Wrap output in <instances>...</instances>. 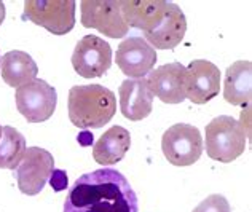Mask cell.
<instances>
[{"instance_id": "cell-19", "label": "cell", "mask_w": 252, "mask_h": 212, "mask_svg": "<svg viewBox=\"0 0 252 212\" xmlns=\"http://www.w3.org/2000/svg\"><path fill=\"white\" fill-rule=\"evenodd\" d=\"M26 139L16 128L3 126L0 137V169H15L26 153Z\"/></svg>"}, {"instance_id": "cell-12", "label": "cell", "mask_w": 252, "mask_h": 212, "mask_svg": "<svg viewBox=\"0 0 252 212\" xmlns=\"http://www.w3.org/2000/svg\"><path fill=\"white\" fill-rule=\"evenodd\" d=\"M187 72V99L193 104H206L220 90V70L206 59H195L185 67Z\"/></svg>"}, {"instance_id": "cell-15", "label": "cell", "mask_w": 252, "mask_h": 212, "mask_svg": "<svg viewBox=\"0 0 252 212\" xmlns=\"http://www.w3.org/2000/svg\"><path fill=\"white\" fill-rule=\"evenodd\" d=\"M168 2L163 0H120V10L125 23L131 29L144 34L154 30L163 19Z\"/></svg>"}, {"instance_id": "cell-6", "label": "cell", "mask_w": 252, "mask_h": 212, "mask_svg": "<svg viewBox=\"0 0 252 212\" xmlns=\"http://www.w3.org/2000/svg\"><path fill=\"white\" fill-rule=\"evenodd\" d=\"M16 107L29 123H42L55 114L58 94L56 90L42 78H34L16 90Z\"/></svg>"}, {"instance_id": "cell-3", "label": "cell", "mask_w": 252, "mask_h": 212, "mask_svg": "<svg viewBox=\"0 0 252 212\" xmlns=\"http://www.w3.org/2000/svg\"><path fill=\"white\" fill-rule=\"evenodd\" d=\"M246 132L235 118L219 115L206 126V153L211 160L230 163L246 150Z\"/></svg>"}, {"instance_id": "cell-18", "label": "cell", "mask_w": 252, "mask_h": 212, "mask_svg": "<svg viewBox=\"0 0 252 212\" xmlns=\"http://www.w3.org/2000/svg\"><path fill=\"white\" fill-rule=\"evenodd\" d=\"M0 74L6 85L18 90L37 78L38 65L26 51L15 50L5 53L0 59Z\"/></svg>"}, {"instance_id": "cell-23", "label": "cell", "mask_w": 252, "mask_h": 212, "mask_svg": "<svg viewBox=\"0 0 252 212\" xmlns=\"http://www.w3.org/2000/svg\"><path fill=\"white\" fill-rule=\"evenodd\" d=\"M2 129H3V126L0 124V137H2Z\"/></svg>"}, {"instance_id": "cell-9", "label": "cell", "mask_w": 252, "mask_h": 212, "mask_svg": "<svg viewBox=\"0 0 252 212\" xmlns=\"http://www.w3.org/2000/svg\"><path fill=\"white\" fill-rule=\"evenodd\" d=\"M72 65L83 78L102 77L112 65L110 45L97 35H85L75 45Z\"/></svg>"}, {"instance_id": "cell-1", "label": "cell", "mask_w": 252, "mask_h": 212, "mask_svg": "<svg viewBox=\"0 0 252 212\" xmlns=\"http://www.w3.org/2000/svg\"><path fill=\"white\" fill-rule=\"evenodd\" d=\"M64 212H139V203L120 171L102 168L77 179L64 201Z\"/></svg>"}, {"instance_id": "cell-14", "label": "cell", "mask_w": 252, "mask_h": 212, "mask_svg": "<svg viewBox=\"0 0 252 212\" xmlns=\"http://www.w3.org/2000/svg\"><path fill=\"white\" fill-rule=\"evenodd\" d=\"M120 96V110L125 118L131 121H141L152 114L154 94L149 90L145 78L125 80L118 90Z\"/></svg>"}, {"instance_id": "cell-2", "label": "cell", "mask_w": 252, "mask_h": 212, "mask_svg": "<svg viewBox=\"0 0 252 212\" xmlns=\"http://www.w3.org/2000/svg\"><path fill=\"white\" fill-rule=\"evenodd\" d=\"M69 118L82 129L102 128L114 118L117 97L102 85H75L69 91Z\"/></svg>"}, {"instance_id": "cell-10", "label": "cell", "mask_w": 252, "mask_h": 212, "mask_svg": "<svg viewBox=\"0 0 252 212\" xmlns=\"http://www.w3.org/2000/svg\"><path fill=\"white\" fill-rule=\"evenodd\" d=\"M149 90L164 104H181L187 99V72L179 62H169L152 70L145 78Z\"/></svg>"}, {"instance_id": "cell-17", "label": "cell", "mask_w": 252, "mask_h": 212, "mask_svg": "<svg viewBox=\"0 0 252 212\" xmlns=\"http://www.w3.org/2000/svg\"><path fill=\"white\" fill-rule=\"evenodd\" d=\"M252 94V65L249 61H236L225 72L223 97L231 105H249Z\"/></svg>"}, {"instance_id": "cell-20", "label": "cell", "mask_w": 252, "mask_h": 212, "mask_svg": "<svg viewBox=\"0 0 252 212\" xmlns=\"http://www.w3.org/2000/svg\"><path fill=\"white\" fill-rule=\"evenodd\" d=\"M191 212H231V206L227 198L216 193L203 200Z\"/></svg>"}, {"instance_id": "cell-4", "label": "cell", "mask_w": 252, "mask_h": 212, "mask_svg": "<svg viewBox=\"0 0 252 212\" xmlns=\"http://www.w3.org/2000/svg\"><path fill=\"white\" fill-rule=\"evenodd\" d=\"M75 8L74 0H26L23 18L55 35H64L75 26Z\"/></svg>"}, {"instance_id": "cell-11", "label": "cell", "mask_w": 252, "mask_h": 212, "mask_svg": "<svg viewBox=\"0 0 252 212\" xmlns=\"http://www.w3.org/2000/svg\"><path fill=\"white\" fill-rule=\"evenodd\" d=\"M115 62L131 80L149 75L157 64V51L142 37H129L118 45Z\"/></svg>"}, {"instance_id": "cell-13", "label": "cell", "mask_w": 252, "mask_h": 212, "mask_svg": "<svg viewBox=\"0 0 252 212\" xmlns=\"http://www.w3.org/2000/svg\"><path fill=\"white\" fill-rule=\"evenodd\" d=\"M187 32V19L181 6L168 2V8L160 24L154 30L144 34V40L152 48L157 50H172L184 40Z\"/></svg>"}, {"instance_id": "cell-22", "label": "cell", "mask_w": 252, "mask_h": 212, "mask_svg": "<svg viewBox=\"0 0 252 212\" xmlns=\"http://www.w3.org/2000/svg\"><path fill=\"white\" fill-rule=\"evenodd\" d=\"M5 21V3L0 0V26Z\"/></svg>"}, {"instance_id": "cell-8", "label": "cell", "mask_w": 252, "mask_h": 212, "mask_svg": "<svg viewBox=\"0 0 252 212\" xmlns=\"http://www.w3.org/2000/svg\"><path fill=\"white\" fill-rule=\"evenodd\" d=\"M55 169V158L48 150L40 147L26 149L21 163L16 168L18 187L21 193L35 196L45 188L46 182Z\"/></svg>"}, {"instance_id": "cell-7", "label": "cell", "mask_w": 252, "mask_h": 212, "mask_svg": "<svg viewBox=\"0 0 252 212\" xmlns=\"http://www.w3.org/2000/svg\"><path fill=\"white\" fill-rule=\"evenodd\" d=\"M82 24L96 29L109 38H123L129 28L120 10V0H83L80 3Z\"/></svg>"}, {"instance_id": "cell-16", "label": "cell", "mask_w": 252, "mask_h": 212, "mask_svg": "<svg viewBox=\"0 0 252 212\" xmlns=\"http://www.w3.org/2000/svg\"><path fill=\"white\" fill-rule=\"evenodd\" d=\"M131 147V134L123 126H112L99 137L93 147V158L102 166H112L122 161Z\"/></svg>"}, {"instance_id": "cell-5", "label": "cell", "mask_w": 252, "mask_h": 212, "mask_svg": "<svg viewBox=\"0 0 252 212\" xmlns=\"http://www.w3.org/2000/svg\"><path fill=\"white\" fill-rule=\"evenodd\" d=\"M203 149L201 132L187 123L172 124L161 137L164 158L177 168H187L196 163L203 153Z\"/></svg>"}, {"instance_id": "cell-21", "label": "cell", "mask_w": 252, "mask_h": 212, "mask_svg": "<svg viewBox=\"0 0 252 212\" xmlns=\"http://www.w3.org/2000/svg\"><path fill=\"white\" fill-rule=\"evenodd\" d=\"M50 185L53 187L55 191H63L67 188V183H69V179H67V174H65L64 171L61 169H53L51 176L48 179Z\"/></svg>"}]
</instances>
